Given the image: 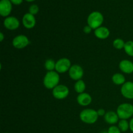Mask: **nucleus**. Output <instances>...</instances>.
Returning a JSON list of instances; mask_svg holds the SVG:
<instances>
[{
  "mask_svg": "<svg viewBox=\"0 0 133 133\" xmlns=\"http://www.w3.org/2000/svg\"><path fill=\"white\" fill-rule=\"evenodd\" d=\"M36 21L35 16L31 14V13H26L23 15L22 18V23L26 29H32L36 25Z\"/></svg>",
  "mask_w": 133,
  "mask_h": 133,
  "instance_id": "f8f14e48",
  "label": "nucleus"
},
{
  "mask_svg": "<svg viewBox=\"0 0 133 133\" xmlns=\"http://www.w3.org/2000/svg\"><path fill=\"white\" fill-rule=\"evenodd\" d=\"M70 93L68 87L64 84H58L52 90L53 97L57 99H64L66 98Z\"/></svg>",
  "mask_w": 133,
  "mask_h": 133,
  "instance_id": "39448f33",
  "label": "nucleus"
},
{
  "mask_svg": "<svg viewBox=\"0 0 133 133\" xmlns=\"http://www.w3.org/2000/svg\"><path fill=\"white\" fill-rule=\"evenodd\" d=\"M3 25L7 29L14 31L19 27V21L14 16H8L4 19Z\"/></svg>",
  "mask_w": 133,
  "mask_h": 133,
  "instance_id": "9b49d317",
  "label": "nucleus"
},
{
  "mask_svg": "<svg viewBox=\"0 0 133 133\" xmlns=\"http://www.w3.org/2000/svg\"><path fill=\"white\" fill-rule=\"evenodd\" d=\"M118 127L122 132H126L129 129V122L127 119H120L118 122Z\"/></svg>",
  "mask_w": 133,
  "mask_h": 133,
  "instance_id": "412c9836",
  "label": "nucleus"
},
{
  "mask_svg": "<svg viewBox=\"0 0 133 133\" xmlns=\"http://www.w3.org/2000/svg\"><path fill=\"white\" fill-rule=\"evenodd\" d=\"M121 93L125 98L133 99V82H125L121 88Z\"/></svg>",
  "mask_w": 133,
  "mask_h": 133,
  "instance_id": "9d476101",
  "label": "nucleus"
},
{
  "mask_svg": "<svg viewBox=\"0 0 133 133\" xmlns=\"http://www.w3.org/2000/svg\"><path fill=\"white\" fill-rule=\"evenodd\" d=\"M112 81L116 85H123L126 82L124 75L119 73L114 74L112 77Z\"/></svg>",
  "mask_w": 133,
  "mask_h": 133,
  "instance_id": "f3484780",
  "label": "nucleus"
},
{
  "mask_svg": "<svg viewBox=\"0 0 133 133\" xmlns=\"http://www.w3.org/2000/svg\"><path fill=\"white\" fill-rule=\"evenodd\" d=\"M5 133H7V132H5Z\"/></svg>",
  "mask_w": 133,
  "mask_h": 133,
  "instance_id": "2f4dec72",
  "label": "nucleus"
},
{
  "mask_svg": "<svg viewBox=\"0 0 133 133\" xmlns=\"http://www.w3.org/2000/svg\"><path fill=\"white\" fill-rule=\"evenodd\" d=\"M105 122L110 125H114L118 123L119 122V116L118 114L114 111H109L106 112L104 116Z\"/></svg>",
  "mask_w": 133,
  "mask_h": 133,
  "instance_id": "dca6fc26",
  "label": "nucleus"
},
{
  "mask_svg": "<svg viewBox=\"0 0 133 133\" xmlns=\"http://www.w3.org/2000/svg\"><path fill=\"white\" fill-rule=\"evenodd\" d=\"M69 76L74 81L81 80L84 75V70L83 68L78 64L72 65L68 71Z\"/></svg>",
  "mask_w": 133,
  "mask_h": 133,
  "instance_id": "0eeeda50",
  "label": "nucleus"
},
{
  "mask_svg": "<svg viewBox=\"0 0 133 133\" xmlns=\"http://www.w3.org/2000/svg\"><path fill=\"white\" fill-rule=\"evenodd\" d=\"M92 31V28L91 27H90L88 25H86L85 27L83 28V31H84V33L86 34H90Z\"/></svg>",
  "mask_w": 133,
  "mask_h": 133,
  "instance_id": "393cba45",
  "label": "nucleus"
},
{
  "mask_svg": "<svg viewBox=\"0 0 133 133\" xmlns=\"http://www.w3.org/2000/svg\"><path fill=\"white\" fill-rule=\"evenodd\" d=\"M55 66L56 62L54 60L51 59V58L46 60L45 62V64H44L45 70H48V71H54V70H55Z\"/></svg>",
  "mask_w": 133,
  "mask_h": 133,
  "instance_id": "aec40b11",
  "label": "nucleus"
},
{
  "mask_svg": "<svg viewBox=\"0 0 133 133\" xmlns=\"http://www.w3.org/2000/svg\"><path fill=\"white\" fill-rule=\"evenodd\" d=\"M129 129L131 131L133 132V118H131L129 122Z\"/></svg>",
  "mask_w": 133,
  "mask_h": 133,
  "instance_id": "cd10ccee",
  "label": "nucleus"
},
{
  "mask_svg": "<svg viewBox=\"0 0 133 133\" xmlns=\"http://www.w3.org/2000/svg\"><path fill=\"white\" fill-rule=\"evenodd\" d=\"M39 11V7L36 4H33V5H31L29 6V12L31 13V14L35 16V14H37Z\"/></svg>",
  "mask_w": 133,
  "mask_h": 133,
  "instance_id": "5701e85b",
  "label": "nucleus"
},
{
  "mask_svg": "<svg viewBox=\"0 0 133 133\" xmlns=\"http://www.w3.org/2000/svg\"><path fill=\"white\" fill-rule=\"evenodd\" d=\"M97 114H98L99 116H103L106 114V112L103 109H99L98 110H97Z\"/></svg>",
  "mask_w": 133,
  "mask_h": 133,
  "instance_id": "a878e982",
  "label": "nucleus"
},
{
  "mask_svg": "<svg viewBox=\"0 0 133 133\" xmlns=\"http://www.w3.org/2000/svg\"><path fill=\"white\" fill-rule=\"evenodd\" d=\"M119 68L124 74H132L133 73V62L129 60H122L119 64Z\"/></svg>",
  "mask_w": 133,
  "mask_h": 133,
  "instance_id": "ddd939ff",
  "label": "nucleus"
},
{
  "mask_svg": "<svg viewBox=\"0 0 133 133\" xmlns=\"http://www.w3.org/2000/svg\"><path fill=\"white\" fill-rule=\"evenodd\" d=\"M101 133H109V132H108V131H101Z\"/></svg>",
  "mask_w": 133,
  "mask_h": 133,
  "instance_id": "7c9ffc66",
  "label": "nucleus"
},
{
  "mask_svg": "<svg viewBox=\"0 0 133 133\" xmlns=\"http://www.w3.org/2000/svg\"><path fill=\"white\" fill-rule=\"evenodd\" d=\"M25 1H27V2H32V1H35V0H25Z\"/></svg>",
  "mask_w": 133,
  "mask_h": 133,
  "instance_id": "c756f323",
  "label": "nucleus"
},
{
  "mask_svg": "<svg viewBox=\"0 0 133 133\" xmlns=\"http://www.w3.org/2000/svg\"><path fill=\"white\" fill-rule=\"evenodd\" d=\"M92 99L90 95L88 93H85V92L79 94L77 97V101L78 104L80 105L81 106H88L92 103Z\"/></svg>",
  "mask_w": 133,
  "mask_h": 133,
  "instance_id": "4468645a",
  "label": "nucleus"
},
{
  "mask_svg": "<svg viewBox=\"0 0 133 133\" xmlns=\"http://www.w3.org/2000/svg\"><path fill=\"white\" fill-rule=\"evenodd\" d=\"M12 9V4L10 0L0 1V14L3 17L9 16Z\"/></svg>",
  "mask_w": 133,
  "mask_h": 133,
  "instance_id": "1a4fd4ad",
  "label": "nucleus"
},
{
  "mask_svg": "<svg viewBox=\"0 0 133 133\" xmlns=\"http://www.w3.org/2000/svg\"><path fill=\"white\" fill-rule=\"evenodd\" d=\"M10 2L12 3V4L15 5H19L20 4L22 3L23 0H10Z\"/></svg>",
  "mask_w": 133,
  "mask_h": 133,
  "instance_id": "bb28decb",
  "label": "nucleus"
},
{
  "mask_svg": "<svg viewBox=\"0 0 133 133\" xmlns=\"http://www.w3.org/2000/svg\"><path fill=\"white\" fill-rule=\"evenodd\" d=\"M4 38H5V36H4L3 33V32H1V33H0V41L1 42L3 41Z\"/></svg>",
  "mask_w": 133,
  "mask_h": 133,
  "instance_id": "c85d7f7f",
  "label": "nucleus"
},
{
  "mask_svg": "<svg viewBox=\"0 0 133 133\" xmlns=\"http://www.w3.org/2000/svg\"><path fill=\"white\" fill-rule=\"evenodd\" d=\"M104 22L103 14L99 11H94L88 15L87 18V23L92 29H96L102 25Z\"/></svg>",
  "mask_w": 133,
  "mask_h": 133,
  "instance_id": "7ed1b4c3",
  "label": "nucleus"
},
{
  "mask_svg": "<svg viewBox=\"0 0 133 133\" xmlns=\"http://www.w3.org/2000/svg\"><path fill=\"white\" fill-rule=\"evenodd\" d=\"M30 44L28 38L24 35H19L12 40V45L16 49H23Z\"/></svg>",
  "mask_w": 133,
  "mask_h": 133,
  "instance_id": "6e6552de",
  "label": "nucleus"
},
{
  "mask_svg": "<svg viewBox=\"0 0 133 133\" xmlns=\"http://www.w3.org/2000/svg\"><path fill=\"white\" fill-rule=\"evenodd\" d=\"M59 81V74L56 71H48L44 76L43 83L47 89L53 90L58 85Z\"/></svg>",
  "mask_w": 133,
  "mask_h": 133,
  "instance_id": "f257e3e1",
  "label": "nucleus"
},
{
  "mask_svg": "<svg viewBox=\"0 0 133 133\" xmlns=\"http://www.w3.org/2000/svg\"><path fill=\"white\" fill-rule=\"evenodd\" d=\"M79 116L81 120L83 123L87 124H94L97 121L99 115L97 110L92 109H86L81 112Z\"/></svg>",
  "mask_w": 133,
  "mask_h": 133,
  "instance_id": "f03ea898",
  "label": "nucleus"
},
{
  "mask_svg": "<svg viewBox=\"0 0 133 133\" xmlns=\"http://www.w3.org/2000/svg\"><path fill=\"white\" fill-rule=\"evenodd\" d=\"M74 89L77 93H79V94L84 92V90L86 89V84L84 81L81 79V80L76 81L75 85H74Z\"/></svg>",
  "mask_w": 133,
  "mask_h": 133,
  "instance_id": "a211bd4d",
  "label": "nucleus"
},
{
  "mask_svg": "<svg viewBox=\"0 0 133 133\" xmlns=\"http://www.w3.org/2000/svg\"><path fill=\"white\" fill-rule=\"evenodd\" d=\"M94 35L97 38L101 40L107 39L110 36V31L109 29L104 26H101L94 31Z\"/></svg>",
  "mask_w": 133,
  "mask_h": 133,
  "instance_id": "2eb2a0df",
  "label": "nucleus"
},
{
  "mask_svg": "<svg viewBox=\"0 0 133 133\" xmlns=\"http://www.w3.org/2000/svg\"><path fill=\"white\" fill-rule=\"evenodd\" d=\"M107 131L109 133H121V132H122L119 129V127H116L115 125L110 126Z\"/></svg>",
  "mask_w": 133,
  "mask_h": 133,
  "instance_id": "b1692460",
  "label": "nucleus"
},
{
  "mask_svg": "<svg viewBox=\"0 0 133 133\" xmlns=\"http://www.w3.org/2000/svg\"><path fill=\"white\" fill-rule=\"evenodd\" d=\"M125 52L130 57H133V41L129 40L126 42L124 46Z\"/></svg>",
  "mask_w": 133,
  "mask_h": 133,
  "instance_id": "6ab92c4d",
  "label": "nucleus"
},
{
  "mask_svg": "<svg viewBox=\"0 0 133 133\" xmlns=\"http://www.w3.org/2000/svg\"><path fill=\"white\" fill-rule=\"evenodd\" d=\"M71 66V61L67 58H60L56 62L55 71L58 74H64L69 71Z\"/></svg>",
  "mask_w": 133,
  "mask_h": 133,
  "instance_id": "423d86ee",
  "label": "nucleus"
},
{
  "mask_svg": "<svg viewBox=\"0 0 133 133\" xmlns=\"http://www.w3.org/2000/svg\"><path fill=\"white\" fill-rule=\"evenodd\" d=\"M125 44V42L124 40L121 38H116L113 41L112 45L114 48H115L117 49H122L124 48Z\"/></svg>",
  "mask_w": 133,
  "mask_h": 133,
  "instance_id": "4be33fe9",
  "label": "nucleus"
},
{
  "mask_svg": "<svg viewBox=\"0 0 133 133\" xmlns=\"http://www.w3.org/2000/svg\"><path fill=\"white\" fill-rule=\"evenodd\" d=\"M116 113L120 119H127L133 116V105L125 103L119 105L117 108Z\"/></svg>",
  "mask_w": 133,
  "mask_h": 133,
  "instance_id": "20e7f679",
  "label": "nucleus"
}]
</instances>
